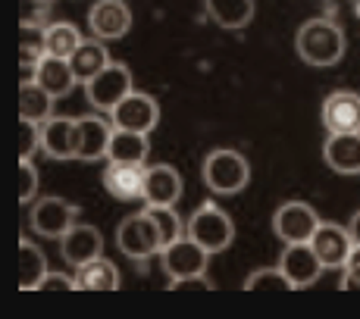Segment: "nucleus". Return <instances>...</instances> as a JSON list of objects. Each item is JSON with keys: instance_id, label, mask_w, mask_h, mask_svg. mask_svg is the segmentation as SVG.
Returning a JSON list of instances; mask_svg holds the SVG:
<instances>
[{"instance_id": "1", "label": "nucleus", "mask_w": 360, "mask_h": 319, "mask_svg": "<svg viewBox=\"0 0 360 319\" xmlns=\"http://www.w3.org/2000/svg\"><path fill=\"white\" fill-rule=\"evenodd\" d=\"M297 57L310 66H335L345 57V32L332 19H307L295 38Z\"/></svg>"}, {"instance_id": "2", "label": "nucleus", "mask_w": 360, "mask_h": 319, "mask_svg": "<svg viewBox=\"0 0 360 319\" xmlns=\"http://www.w3.org/2000/svg\"><path fill=\"white\" fill-rule=\"evenodd\" d=\"M185 235L195 238L207 254H219V251H226V247L232 245L235 226H232L229 213L219 210L213 200H207V204H200L198 210L191 213L188 226H185Z\"/></svg>"}, {"instance_id": "3", "label": "nucleus", "mask_w": 360, "mask_h": 319, "mask_svg": "<svg viewBox=\"0 0 360 319\" xmlns=\"http://www.w3.org/2000/svg\"><path fill=\"white\" fill-rule=\"evenodd\" d=\"M204 182L213 194H238L251 182V166L238 150H213L204 160Z\"/></svg>"}, {"instance_id": "4", "label": "nucleus", "mask_w": 360, "mask_h": 319, "mask_svg": "<svg viewBox=\"0 0 360 319\" xmlns=\"http://www.w3.org/2000/svg\"><path fill=\"white\" fill-rule=\"evenodd\" d=\"M116 247L129 256V260H148V256L163 251L160 232H157L154 219L144 213H135V216H126L116 228Z\"/></svg>"}, {"instance_id": "5", "label": "nucleus", "mask_w": 360, "mask_h": 319, "mask_svg": "<svg viewBox=\"0 0 360 319\" xmlns=\"http://www.w3.org/2000/svg\"><path fill=\"white\" fill-rule=\"evenodd\" d=\"M207 256L210 254H207L195 238L182 235L179 241H172V245H166L160 251V266H163V273H166V279L169 282L195 279V275L207 273Z\"/></svg>"}, {"instance_id": "6", "label": "nucleus", "mask_w": 360, "mask_h": 319, "mask_svg": "<svg viewBox=\"0 0 360 319\" xmlns=\"http://www.w3.org/2000/svg\"><path fill=\"white\" fill-rule=\"evenodd\" d=\"M131 72L126 63H110L103 72H98L91 82H85V97L94 103V110H113L126 94H131Z\"/></svg>"}, {"instance_id": "7", "label": "nucleus", "mask_w": 360, "mask_h": 319, "mask_svg": "<svg viewBox=\"0 0 360 319\" xmlns=\"http://www.w3.org/2000/svg\"><path fill=\"white\" fill-rule=\"evenodd\" d=\"M110 116H113V129H131L150 135L157 129V122H160V107H157V100L150 94L131 91L110 110Z\"/></svg>"}, {"instance_id": "8", "label": "nucleus", "mask_w": 360, "mask_h": 319, "mask_svg": "<svg viewBox=\"0 0 360 319\" xmlns=\"http://www.w3.org/2000/svg\"><path fill=\"white\" fill-rule=\"evenodd\" d=\"M316 228H320V216H316V210L310 204H304V200H288L273 216V232L279 235L285 245L310 241Z\"/></svg>"}, {"instance_id": "9", "label": "nucleus", "mask_w": 360, "mask_h": 319, "mask_svg": "<svg viewBox=\"0 0 360 319\" xmlns=\"http://www.w3.org/2000/svg\"><path fill=\"white\" fill-rule=\"evenodd\" d=\"M279 269L288 275L292 288H307L320 279V273L326 266H323V260L316 256L310 241H295V245H285V251H282Z\"/></svg>"}, {"instance_id": "10", "label": "nucleus", "mask_w": 360, "mask_h": 319, "mask_svg": "<svg viewBox=\"0 0 360 319\" xmlns=\"http://www.w3.org/2000/svg\"><path fill=\"white\" fill-rule=\"evenodd\" d=\"M75 210L69 200L63 197H41L38 204L32 207V228L44 238H63L69 228L75 226Z\"/></svg>"}, {"instance_id": "11", "label": "nucleus", "mask_w": 360, "mask_h": 319, "mask_svg": "<svg viewBox=\"0 0 360 319\" xmlns=\"http://www.w3.org/2000/svg\"><path fill=\"white\" fill-rule=\"evenodd\" d=\"M41 150L53 160H79V119L51 116L41 122Z\"/></svg>"}, {"instance_id": "12", "label": "nucleus", "mask_w": 360, "mask_h": 319, "mask_svg": "<svg viewBox=\"0 0 360 319\" xmlns=\"http://www.w3.org/2000/svg\"><path fill=\"white\" fill-rule=\"evenodd\" d=\"M316 256L323 260L326 269H345L351 251H354V238H351V228H342L335 223H320V228L310 238Z\"/></svg>"}, {"instance_id": "13", "label": "nucleus", "mask_w": 360, "mask_h": 319, "mask_svg": "<svg viewBox=\"0 0 360 319\" xmlns=\"http://www.w3.org/2000/svg\"><path fill=\"white\" fill-rule=\"evenodd\" d=\"M88 29L101 41H120L131 29V10L122 0H98L88 10Z\"/></svg>"}, {"instance_id": "14", "label": "nucleus", "mask_w": 360, "mask_h": 319, "mask_svg": "<svg viewBox=\"0 0 360 319\" xmlns=\"http://www.w3.org/2000/svg\"><path fill=\"white\" fill-rule=\"evenodd\" d=\"M179 197H182V176H179L176 166H169V163L148 166V176H144V204L176 207Z\"/></svg>"}, {"instance_id": "15", "label": "nucleus", "mask_w": 360, "mask_h": 319, "mask_svg": "<svg viewBox=\"0 0 360 319\" xmlns=\"http://www.w3.org/2000/svg\"><path fill=\"white\" fill-rule=\"evenodd\" d=\"M144 163H113L103 169V188L116 200H144Z\"/></svg>"}, {"instance_id": "16", "label": "nucleus", "mask_w": 360, "mask_h": 319, "mask_svg": "<svg viewBox=\"0 0 360 319\" xmlns=\"http://www.w3.org/2000/svg\"><path fill=\"white\" fill-rule=\"evenodd\" d=\"M323 126L329 135L338 131H360V94L354 91H332L323 103Z\"/></svg>"}, {"instance_id": "17", "label": "nucleus", "mask_w": 360, "mask_h": 319, "mask_svg": "<svg viewBox=\"0 0 360 319\" xmlns=\"http://www.w3.org/2000/svg\"><path fill=\"white\" fill-rule=\"evenodd\" d=\"M323 160L338 176H360V131H338L329 135Z\"/></svg>"}, {"instance_id": "18", "label": "nucleus", "mask_w": 360, "mask_h": 319, "mask_svg": "<svg viewBox=\"0 0 360 319\" xmlns=\"http://www.w3.org/2000/svg\"><path fill=\"white\" fill-rule=\"evenodd\" d=\"M60 254L69 266H85L88 260L103 254V238L94 226H72L69 232L60 238Z\"/></svg>"}, {"instance_id": "19", "label": "nucleus", "mask_w": 360, "mask_h": 319, "mask_svg": "<svg viewBox=\"0 0 360 319\" xmlns=\"http://www.w3.org/2000/svg\"><path fill=\"white\" fill-rule=\"evenodd\" d=\"M32 79L38 82L47 94H53V97H66L75 88V82H79V79H75L72 63L63 60V57H51V53H44V60L34 66Z\"/></svg>"}, {"instance_id": "20", "label": "nucleus", "mask_w": 360, "mask_h": 319, "mask_svg": "<svg viewBox=\"0 0 360 319\" xmlns=\"http://www.w3.org/2000/svg\"><path fill=\"white\" fill-rule=\"evenodd\" d=\"M110 138H113V126L103 122L101 116L79 119V160H85V163L103 160L110 150Z\"/></svg>"}, {"instance_id": "21", "label": "nucleus", "mask_w": 360, "mask_h": 319, "mask_svg": "<svg viewBox=\"0 0 360 319\" xmlns=\"http://www.w3.org/2000/svg\"><path fill=\"white\" fill-rule=\"evenodd\" d=\"M69 63H72L75 69V79L85 85V82H91L98 72H103L113 60H110V53H107V47H103V41L101 38H82V44H79V51L69 57Z\"/></svg>"}, {"instance_id": "22", "label": "nucleus", "mask_w": 360, "mask_h": 319, "mask_svg": "<svg viewBox=\"0 0 360 319\" xmlns=\"http://www.w3.org/2000/svg\"><path fill=\"white\" fill-rule=\"evenodd\" d=\"M148 154H150V144H148V135H144V131L113 129L107 160H113V163H144Z\"/></svg>"}, {"instance_id": "23", "label": "nucleus", "mask_w": 360, "mask_h": 319, "mask_svg": "<svg viewBox=\"0 0 360 319\" xmlns=\"http://www.w3.org/2000/svg\"><path fill=\"white\" fill-rule=\"evenodd\" d=\"M75 285L82 291H113V288H120V269L101 254L94 260H88L85 266H79Z\"/></svg>"}, {"instance_id": "24", "label": "nucleus", "mask_w": 360, "mask_h": 319, "mask_svg": "<svg viewBox=\"0 0 360 319\" xmlns=\"http://www.w3.org/2000/svg\"><path fill=\"white\" fill-rule=\"evenodd\" d=\"M207 16L219 29H245L254 19V0H207Z\"/></svg>"}, {"instance_id": "25", "label": "nucleus", "mask_w": 360, "mask_h": 319, "mask_svg": "<svg viewBox=\"0 0 360 319\" xmlns=\"http://www.w3.org/2000/svg\"><path fill=\"white\" fill-rule=\"evenodd\" d=\"M47 275V260L34 241L22 238L19 241V285L22 291H38V285Z\"/></svg>"}, {"instance_id": "26", "label": "nucleus", "mask_w": 360, "mask_h": 319, "mask_svg": "<svg viewBox=\"0 0 360 319\" xmlns=\"http://www.w3.org/2000/svg\"><path fill=\"white\" fill-rule=\"evenodd\" d=\"M53 100H57V97L47 94L34 79H29V82H22V85H19V116H22V119L47 122V119H51Z\"/></svg>"}, {"instance_id": "27", "label": "nucleus", "mask_w": 360, "mask_h": 319, "mask_svg": "<svg viewBox=\"0 0 360 319\" xmlns=\"http://www.w3.org/2000/svg\"><path fill=\"white\" fill-rule=\"evenodd\" d=\"M19 60H22V69L25 72H34V66L44 60L47 53V29H41L34 19H25L22 22V32H19Z\"/></svg>"}, {"instance_id": "28", "label": "nucleus", "mask_w": 360, "mask_h": 319, "mask_svg": "<svg viewBox=\"0 0 360 319\" xmlns=\"http://www.w3.org/2000/svg\"><path fill=\"white\" fill-rule=\"evenodd\" d=\"M82 44V34L72 22H53L47 25V53L51 57H63L69 60Z\"/></svg>"}, {"instance_id": "29", "label": "nucleus", "mask_w": 360, "mask_h": 319, "mask_svg": "<svg viewBox=\"0 0 360 319\" xmlns=\"http://www.w3.org/2000/svg\"><path fill=\"white\" fill-rule=\"evenodd\" d=\"M148 210V216L154 219V226H157V232H160V241H163V247L166 245H172V241H179L182 238V219H179V213H176V207H144Z\"/></svg>"}, {"instance_id": "30", "label": "nucleus", "mask_w": 360, "mask_h": 319, "mask_svg": "<svg viewBox=\"0 0 360 319\" xmlns=\"http://www.w3.org/2000/svg\"><path fill=\"white\" fill-rule=\"evenodd\" d=\"M245 288L254 291V288H276V291H285L292 288V282H288V275L282 273L279 266L276 269H257V273H251L245 279Z\"/></svg>"}, {"instance_id": "31", "label": "nucleus", "mask_w": 360, "mask_h": 319, "mask_svg": "<svg viewBox=\"0 0 360 319\" xmlns=\"http://www.w3.org/2000/svg\"><path fill=\"white\" fill-rule=\"evenodd\" d=\"M41 148V122L22 119V144H19V157L32 160V154Z\"/></svg>"}, {"instance_id": "32", "label": "nucleus", "mask_w": 360, "mask_h": 319, "mask_svg": "<svg viewBox=\"0 0 360 319\" xmlns=\"http://www.w3.org/2000/svg\"><path fill=\"white\" fill-rule=\"evenodd\" d=\"M19 172H22V188H19V200H22V204H29V200L34 197V191H38V172H34L32 160H22V163H19Z\"/></svg>"}, {"instance_id": "33", "label": "nucleus", "mask_w": 360, "mask_h": 319, "mask_svg": "<svg viewBox=\"0 0 360 319\" xmlns=\"http://www.w3.org/2000/svg\"><path fill=\"white\" fill-rule=\"evenodd\" d=\"M345 288H360V245H354L348 263H345V279H342Z\"/></svg>"}, {"instance_id": "34", "label": "nucleus", "mask_w": 360, "mask_h": 319, "mask_svg": "<svg viewBox=\"0 0 360 319\" xmlns=\"http://www.w3.org/2000/svg\"><path fill=\"white\" fill-rule=\"evenodd\" d=\"M72 288H79L75 279H69V275H63V273H47L44 282L38 285V291H72Z\"/></svg>"}, {"instance_id": "35", "label": "nucleus", "mask_w": 360, "mask_h": 319, "mask_svg": "<svg viewBox=\"0 0 360 319\" xmlns=\"http://www.w3.org/2000/svg\"><path fill=\"white\" fill-rule=\"evenodd\" d=\"M169 288H176V291H182V288H200V291H210V288H213V282L207 279V275H195V279H176V282H169Z\"/></svg>"}, {"instance_id": "36", "label": "nucleus", "mask_w": 360, "mask_h": 319, "mask_svg": "<svg viewBox=\"0 0 360 319\" xmlns=\"http://www.w3.org/2000/svg\"><path fill=\"white\" fill-rule=\"evenodd\" d=\"M351 238H354V245H360V210L354 213V219H351Z\"/></svg>"}, {"instance_id": "37", "label": "nucleus", "mask_w": 360, "mask_h": 319, "mask_svg": "<svg viewBox=\"0 0 360 319\" xmlns=\"http://www.w3.org/2000/svg\"><path fill=\"white\" fill-rule=\"evenodd\" d=\"M41 4H51V0H41Z\"/></svg>"}]
</instances>
